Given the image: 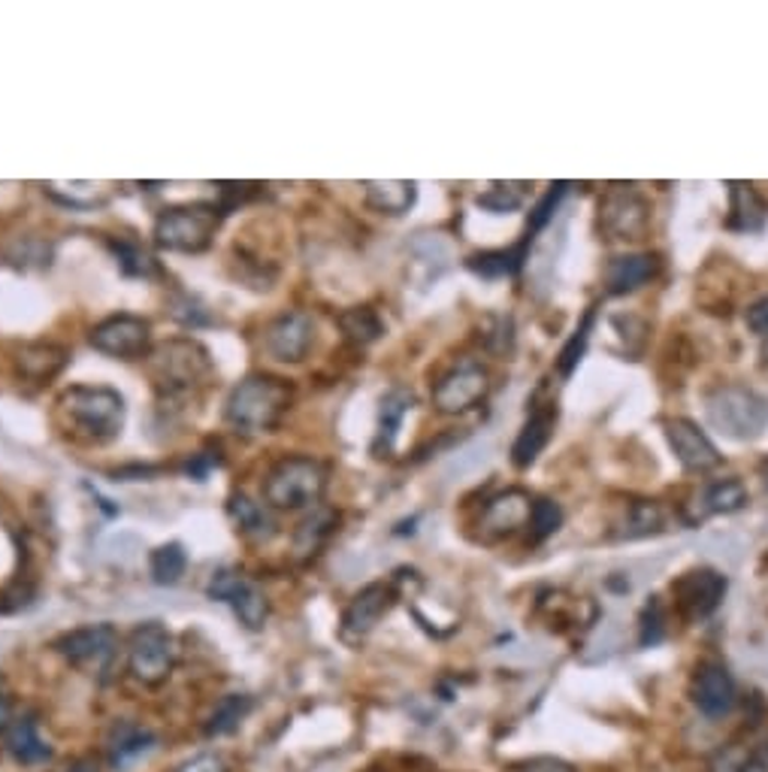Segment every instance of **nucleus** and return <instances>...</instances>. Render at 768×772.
I'll return each mask as SVG.
<instances>
[{"mask_svg":"<svg viewBox=\"0 0 768 772\" xmlns=\"http://www.w3.org/2000/svg\"><path fill=\"white\" fill-rule=\"evenodd\" d=\"M125 400L104 385H73L55 403V419L61 431L76 443H113L125 428Z\"/></svg>","mask_w":768,"mask_h":772,"instance_id":"obj_1","label":"nucleus"},{"mask_svg":"<svg viewBox=\"0 0 768 772\" xmlns=\"http://www.w3.org/2000/svg\"><path fill=\"white\" fill-rule=\"evenodd\" d=\"M291 397L294 391L285 379L267 376V373H251L243 382H236L234 391L227 394L224 421L236 433H246V436L273 431L275 424L285 419Z\"/></svg>","mask_w":768,"mask_h":772,"instance_id":"obj_2","label":"nucleus"},{"mask_svg":"<svg viewBox=\"0 0 768 772\" xmlns=\"http://www.w3.org/2000/svg\"><path fill=\"white\" fill-rule=\"evenodd\" d=\"M212 358L197 340H167L149 349V376L161 397H191L212 382Z\"/></svg>","mask_w":768,"mask_h":772,"instance_id":"obj_3","label":"nucleus"},{"mask_svg":"<svg viewBox=\"0 0 768 772\" xmlns=\"http://www.w3.org/2000/svg\"><path fill=\"white\" fill-rule=\"evenodd\" d=\"M708 421L730 440L747 443L768 428V400L742 385H723L705 400Z\"/></svg>","mask_w":768,"mask_h":772,"instance_id":"obj_4","label":"nucleus"},{"mask_svg":"<svg viewBox=\"0 0 768 772\" xmlns=\"http://www.w3.org/2000/svg\"><path fill=\"white\" fill-rule=\"evenodd\" d=\"M327 491V467L315 458H285L267 472L263 498L273 510L315 506Z\"/></svg>","mask_w":768,"mask_h":772,"instance_id":"obj_5","label":"nucleus"},{"mask_svg":"<svg viewBox=\"0 0 768 772\" xmlns=\"http://www.w3.org/2000/svg\"><path fill=\"white\" fill-rule=\"evenodd\" d=\"M224 210L215 203H188V207H173L157 215L155 243L167 252H197L209 249L212 236L222 224Z\"/></svg>","mask_w":768,"mask_h":772,"instance_id":"obj_6","label":"nucleus"},{"mask_svg":"<svg viewBox=\"0 0 768 772\" xmlns=\"http://www.w3.org/2000/svg\"><path fill=\"white\" fill-rule=\"evenodd\" d=\"M176 667V642L164 624L149 621L137 628L128 642V669L137 681L143 685H161L169 679Z\"/></svg>","mask_w":768,"mask_h":772,"instance_id":"obj_7","label":"nucleus"},{"mask_svg":"<svg viewBox=\"0 0 768 772\" xmlns=\"http://www.w3.org/2000/svg\"><path fill=\"white\" fill-rule=\"evenodd\" d=\"M491 391V373L482 367L478 361H460L454 367L439 376V382L433 385V406L445 412V416H457L466 412L475 403H482L484 394Z\"/></svg>","mask_w":768,"mask_h":772,"instance_id":"obj_8","label":"nucleus"},{"mask_svg":"<svg viewBox=\"0 0 768 772\" xmlns=\"http://www.w3.org/2000/svg\"><path fill=\"white\" fill-rule=\"evenodd\" d=\"M55 648L79 669L88 672H104L109 667V660L118 648V633L113 624H88L64 633L61 640L55 642Z\"/></svg>","mask_w":768,"mask_h":772,"instance_id":"obj_9","label":"nucleus"},{"mask_svg":"<svg viewBox=\"0 0 768 772\" xmlns=\"http://www.w3.org/2000/svg\"><path fill=\"white\" fill-rule=\"evenodd\" d=\"M312 342L315 321L312 315L303 313V309L279 315L263 328V352L270 354L273 361H282V364H300L312 349Z\"/></svg>","mask_w":768,"mask_h":772,"instance_id":"obj_10","label":"nucleus"},{"mask_svg":"<svg viewBox=\"0 0 768 772\" xmlns=\"http://www.w3.org/2000/svg\"><path fill=\"white\" fill-rule=\"evenodd\" d=\"M149 342H152V325L140 315H109L92 328V346L97 352L109 354V358L149 354Z\"/></svg>","mask_w":768,"mask_h":772,"instance_id":"obj_11","label":"nucleus"},{"mask_svg":"<svg viewBox=\"0 0 768 772\" xmlns=\"http://www.w3.org/2000/svg\"><path fill=\"white\" fill-rule=\"evenodd\" d=\"M209 597L231 603L236 618H239L248 630H261L267 616H270V603L263 597V590L258 588L251 578L243 576L239 570H222V573H215L212 582H209Z\"/></svg>","mask_w":768,"mask_h":772,"instance_id":"obj_12","label":"nucleus"},{"mask_svg":"<svg viewBox=\"0 0 768 772\" xmlns=\"http://www.w3.org/2000/svg\"><path fill=\"white\" fill-rule=\"evenodd\" d=\"M651 224V210L645 197L629 188H614L602 197L600 203V227L614 239H641Z\"/></svg>","mask_w":768,"mask_h":772,"instance_id":"obj_13","label":"nucleus"},{"mask_svg":"<svg viewBox=\"0 0 768 772\" xmlns=\"http://www.w3.org/2000/svg\"><path fill=\"white\" fill-rule=\"evenodd\" d=\"M533 515V500L521 488H508L503 494L487 500V506L482 510L478 527H482L484 539H503L511 537L515 530H521L530 524Z\"/></svg>","mask_w":768,"mask_h":772,"instance_id":"obj_14","label":"nucleus"},{"mask_svg":"<svg viewBox=\"0 0 768 772\" xmlns=\"http://www.w3.org/2000/svg\"><path fill=\"white\" fill-rule=\"evenodd\" d=\"M393 600H397V594L391 585H385V582L366 585L361 594H354V600L348 603V609L342 616V636L352 642L364 640L366 633H373L378 621L391 612Z\"/></svg>","mask_w":768,"mask_h":772,"instance_id":"obj_15","label":"nucleus"},{"mask_svg":"<svg viewBox=\"0 0 768 772\" xmlns=\"http://www.w3.org/2000/svg\"><path fill=\"white\" fill-rule=\"evenodd\" d=\"M665 436H669V445L675 452V458L693 472H705L714 470L720 464V452L717 445L708 440V433L693 424L690 419H672L665 424Z\"/></svg>","mask_w":768,"mask_h":772,"instance_id":"obj_16","label":"nucleus"},{"mask_svg":"<svg viewBox=\"0 0 768 772\" xmlns=\"http://www.w3.org/2000/svg\"><path fill=\"white\" fill-rule=\"evenodd\" d=\"M675 600L681 612L687 618H705L714 612L723 594H726V576H720L714 570H693L687 576L675 582Z\"/></svg>","mask_w":768,"mask_h":772,"instance_id":"obj_17","label":"nucleus"},{"mask_svg":"<svg viewBox=\"0 0 768 772\" xmlns=\"http://www.w3.org/2000/svg\"><path fill=\"white\" fill-rule=\"evenodd\" d=\"M735 681L723 664H702L693 679V703L708 718H723L735 709Z\"/></svg>","mask_w":768,"mask_h":772,"instance_id":"obj_18","label":"nucleus"},{"mask_svg":"<svg viewBox=\"0 0 768 772\" xmlns=\"http://www.w3.org/2000/svg\"><path fill=\"white\" fill-rule=\"evenodd\" d=\"M15 376L31 385H49L67 367L70 352L58 342H25L15 352Z\"/></svg>","mask_w":768,"mask_h":772,"instance_id":"obj_19","label":"nucleus"},{"mask_svg":"<svg viewBox=\"0 0 768 772\" xmlns=\"http://www.w3.org/2000/svg\"><path fill=\"white\" fill-rule=\"evenodd\" d=\"M747 503V488L739 479H720V482L705 484L702 491L693 498V512H687V518L693 524L702 522L708 515H726V512H739Z\"/></svg>","mask_w":768,"mask_h":772,"instance_id":"obj_20","label":"nucleus"},{"mask_svg":"<svg viewBox=\"0 0 768 772\" xmlns=\"http://www.w3.org/2000/svg\"><path fill=\"white\" fill-rule=\"evenodd\" d=\"M336 522L339 515L330 510V506H318L312 515H306V518L297 524V530H294V558H297V561L315 558L318 551L324 549L327 537L333 534Z\"/></svg>","mask_w":768,"mask_h":772,"instance_id":"obj_21","label":"nucleus"},{"mask_svg":"<svg viewBox=\"0 0 768 772\" xmlns=\"http://www.w3.org/2000/svg\"><path fill=\"white\" fill-rule=\"evenodd\" d=\"M7 751L19 763H25V767H39V763H46V760L52 758V748L43 742L34 721L27 718H19L10 724V730H7Z\"/></svg>","mask_w":768,"mask_h":772,"instance_id":"obj_22","label":"nucleus"},{"mask_svg":"<svg viewBox=\"0 0 768 772\" xmlns=\"http://www.w3.org/2000/svg\"><path fill=\"white\" fill-rule=\"evenodd\" d=\"M554 421H557V412L547 409V412H535L533 419L523 424L521 436L515 440V448H511V458L518 467H530L542 455V448L554 433Z\"/></svg>","mask_w":768,"mask_h":772,"instance_id":"obj_23","label":"nucleus"},{"mask_svg":"<svg viewBox=\"0 0 768 772\" xmlns=\"http://www.w3.org/2000/svg\"><path fill=\"white\" fill-rule=\"evenodd\" d=\"M653 276V258L651 255H621L609 264V291L612 294H626V291H636L638 285H645Z\"/></svg>","mask_w":768,"mask_h":772,"instance_id":"obj_24","label":"nucleus"},{"mask_svg":"<svg viewBox=\"0 0 768 772\" xmlns=\"http://www.w3.org/2000/svg\"><path fill=\"white\" fill-rule=\"evenodd\" d=\"M366 203L378 212L388 215H403L409 207L415 203V183H403V179H391V183H366L364 185Z\"/></svg>","mask_w":768,"mask_h":772,"instance_id":"obj_25","label":"nucleus"},{"mask_svg":"<svg viewBox=\"0 0 768 772\" xmlns=\"http://www.w3.org/2000/svg\"><path fill=\"white\" fill-rule=\"evenodd\" d=\"M155 742L157 739L149 734V730L137 727V724H128V721H121V724H116L113 739H109V758H113L116 767H125V763H133L137 758L149 755V751L155 748Z\"/></svg>","mask_w":768,"mask_h":772,"instance_id":"obj_26","label":"nucleus"},{"mask_svg":"<svg viewBox=\"0 0 768 772\" xmlns=\"http://www.w3.org/2000/svg\"><path fill=\"white\" fill-rule=\"evenodd\" d=\"M231 515H234L236 527H239L248 539L263 542V539H270L275 534V522L270 518V512L263 510L261 503L248 500L246 494H236V498L231 500Z\"/></svg>","mask_w":768,"mask_h":772,"instance_id":"obj_27","label":"nucleus"},{"mask_svg":"<svg viewBox=\"0 0 768 772\" xmlns=\"http://www.w3.org/2000/svg\"><path fill=\"white\" fill-rule=\"evenodd\" d=\"M660 527H663V515H660V510H657L653 503L638 500V503H629V510H626V515L621 518V524H617L614 537L641 539V537H651V534H660Z\"/></svg>","mask_w":768,"mask_h":772,"instance_id":"obj_28","label":"nucleus"},{"mask_svg":"<svg viewBox=\"0 0 768 772\" xmlns=\"http://www.w3.org/2000/svg\"><path fill=\"white\" fill-rule=\"evenodd\" d=\"M339 328L345 334V340L354 346H369L381 337V318L369 306H354L339 315Z\"/></svg>","mask_w":768,"mask_h":772,"instance_id":"obj_29","label":"nucleus"},{"mask_svg":"<svg viewBox=\"0 0 768 772\" xmlns=\"http://www.w3.org/2000/svg\"><path fill=\"white\" fill-rule=\"evenodd\" d=\"M766 222V203L751 185H732V227L756 231Z\"/></svg>","mask_w":768,"mask_h":772,"instance_id":"obj_30","label":"nucleus"},{"mask_svg":"<svg viewBox=\"0 0 768 772\" xmlns=\"http://www.w3.org/2000/svg\"><path fill=\"white\" fill-rule=\"evenodd\" d=\"M248 709H251V700L246 694H227L218 706L212 709V715L206 721V736L234 734L248 715Z\"/></svg>","mask_w":768,"mask_h":772,"instance_id":"obj_31","label":"nucleus"},{"mask_svg":"<svg viewBox=\"0 0 768 772\" xmlns=\"http://www.w3.org/2000/svg\"><path fill=\"white\" fill-rule=\"evenodd\" d=\"M409 406H412V397L405 391H393L381 400V424H378L376 452H381V448L388 452L391 448L393 440H397V431L403 424V416L409 412Z\"/></svg>","mask_w":768,"mask_h":772,"instance_id":"obj_32","label":"nucleus"},{"mask_svg":"<svg viewBox=\"0 0 768 772\" xmlns=\"http://www.w3.org/2000/svg\"><path fill=\"white\" fill-rule=\"evenodd\" d=\"M185 566H188V558H185L179 542L161 546L149 558V570H152V578H155L157 585H176L185 576Z\"/></svg>","mask_w":768,"mask_h":772,"instance_id":"obj_33","label":"nucleus"},{"mask_svg":"<svg viewBox=\"0 0 768 772\" xmlns=\"http://www.w3.org/2000/svg\"><path fill=\"white\" fill-rule=\"evenodd\" d=\"M560 522H563V512L554 500H535L533 515H530V524H527V527H530V537L539 542V539L551 537V534L560 527Z\"/></svg>","mask_w":768,"mask_h":772,"instance_id":"obj_34","label":"nucleus"},{"mask_svg":"<svg viewBox=\"0 0 768 772\" xmlns=\"http://www.w3.org/2000/svg\"><path fill=\"white\" fill-rule=\"evenodd\" d=\"M469 267L475 270V273H484V276H503V273H511L515 267H518V261H515V252H487V255H475L472 261H469Z\"/></svg>","mask_w":768,"mask_h":772,"instance_id":"obj_35","label":"nucleus"},{"mask_svg":"<svg viewBox=\"0 0 768 772\" xmlns=\"http://www.w3.org/2000/svg\"><path fill=\"white\" fill-rule=\"evenodd\" d=\"M116 255H118V261H121V267H125L128 273H133V276L155 273V261H152V258H149L143 249L131 246V243H118Z\"/></svg>","mask_w":768,"mask_h":772,"instance_id":"obj_36","label":"nucleus"},{"mask_svg":"<svg viewBox=\"0 0 768 772\" xmlns=\"http://www.w3.org/2000/svg\"><path fill=\"white\" fill-rule=\"evenodd\" d=\"M590 321H593V313H587V318L581 321V328L575 330V337L569 340V346L563 349V354H560L563 376H569V373L575 370V364L581 361V354H584V346H587V330H590Z\"/></svg>","mask_w":768,"mask_h":772,"instance_id":"obj_37","label":"nucleus"},{"mask_svg":"<svg viewBox=\"0 0 768 772\" xmlns=\"http://www.w3.org/2000/svg\"><path fill=\"white\" fill-rule=\"evenodd\" d=\"M506 191H503V188H494V191H491V195H484L478 203H484V207H491V210H496V212L515 210V207L521 203V191H518V188H515L511 195H506Z\"/></svg>","mask_w":768,"mask_h":772,"instance_id":"obj_38","label":"nucleus"},{"mask_svg":"<svg viewBox=\"0 0 768 772\" xmlns=\"http://www.w3.org/2000/svg\"><path fill=\"white\" fill-rule=\"evenodd\" d=\"M176 772H227V763L218 755H197V758L185 760Z\"/></svg>","mask_w":768,"mask_h":772,"instance_id":"obj_39","label":"nucleus"},{"mask_svg":"<svg viewBox=\"0 0 768 772\" xmlns=\"http://www.w3.org/2000/svg\"><path fill=\"white\" fill-rule=\"evenodd\" d=\"M518 772H575L566 760H557V758H533L523 763Z\"/></svg>","mask_w":768,"mask_h":772,"instance_id":"obj_40","label":"nucleus"},{"mask_svg":"<svg viewBox=\"0 0 768 772\" xmlns=\"http://www.w3.org/2000/svg\"><path fill=\"white\" fill-rule=\"evenodd\" d=\"M739 772H768V736L747 755V760L739 767Z\"/></svg>","mask_w":768,"mask_h":772,"instance_id":"obj_41","label":"nucleus"},{"mask_svg":"<svg viewBox=\"0 0 768 772\" xmlns=\"http://www.w3.org/2000/svg\"><path fill=\"white\" fill-rule=\"evenodd\" d=\"M747 325L756 330V334H763V337H768V297L766 301H759L754 306V309H747Z\"/></svg>","mask_w":768,"mask_h":772,"instance_id":"obj_42","label":"nucleus"},{"mask_svg":"<svg viewBox=\"0 0 768 772\" xmlns=\"http://www.w3.org/2000/svg\"><path fill=\"white\" fill-rule=\"evenodd\" d=\"M52 772H101V767H97V760L79 758V760H70V763H64L61 770H52Z\"/></svg>","mask_w":768,"mask_h":772,"instance_id":"obj_43","label":"nucleus"},{"mask_svg":"<svg viewBox=\"0 0 768 772\" xmlns=\"http://www.w3.org/2000/svg\"><path fill=\"white\" fill-rule=\"evenodd\" d=\"M13 709H10V703L0 697V734H7L10 730V724H13Z\"/></svg>","mask_w":768,"mask_h":772,"instance_id":"obj_44","label":"nucleus"},{"mask_svg":"<svg viewBox=\"0 0 768 772\" xmlns=\"http://www.w3.org/2000/svg\"><path fill=\"white\" fill-rule=\"evenodd\" d=\"M763 361L768 364V337H766V342H763Z\"/></svg>","mask_w":768,"mask_h":772,"instance_id":"obj_45","label":"nucleus"}]
</instances>
